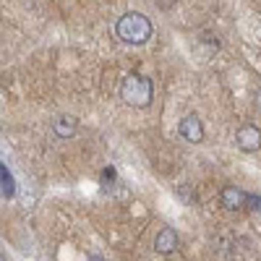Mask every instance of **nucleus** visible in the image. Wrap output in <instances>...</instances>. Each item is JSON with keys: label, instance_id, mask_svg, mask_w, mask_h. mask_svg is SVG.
<instances>
[{"label": "nucleus", "instance_id": "7ed1b4c3", "mask_svg": "<svg viewBox=\"0 0 261 261\" xmlns=\"http://www.w3.org/2000/svg\"><path fill=\"white\" fill-rule=\"evenodd\" d=\"M235 144H238V149L241 151H256L258 146H261V128H256V125H241L238 128V134H235Z\"/></svg>", "mask_w": 261, "mask_h": 261}, {"label": "nucleus", "instance_id": "9d476101", "mask_svg": "<svg viewBox=\"0 0 261 261\" xmlns=\"http://www.w3.org/2000/svg\"><path fill=\"white\" fill-rule=\"evenodd\" d=\"M256 105H258V110H261V89L256 92Z\"/></svg>", "mask_w": 261, "mask_h": 261}, {"label": "nucleus", "instance_id": "f257e3e1", "mask_svg": "<svg viewBox=\"0 0 261 261\" xmlns=\"http://www.w3.org/2000/svg\"><path fill=\"white\" fill-rule=\"evenodd\" d=\"M118 37L125 42V45H146V42L154 37V27L151 21L139 13V11H128L118 18V27H115Z\"/></svg>", "mask_w": 261, "mask_h": 261}, {"label": "nucleus", "instance_id": "39448f33", "mask_svg": "<svg viewBox=\"0 0 261 261\" xmlns=\"http://www.w3.org/2000/svg\"><path fill=\"white\" fill-rule=\"evenodd\" d=\"M178 248V235H175V230L172 227H162L160 232H157V238H154V251L157 253H172Z\"/></svg>", "mask_w": 261, "mask_h": 261}, {"label": "nucleus", "instance_id": "20e7f679", "mask_svg": "<svg viewBox=\"0 0 261 261\" xmlns=\"http://www.w3.org/2000/svg\"><path fill=\"white\" fill-rule=\"evenodd\" d=\"M178 130H180V136H183L186 141H191V144L204 141V125H201L199 115H186V118L180 120Z\"/></svg>", "mask_w": 261, "mask_h": 261}, {"label": "nucleus", "instance_id": "f03ea898", "mask_svg": "<svg viewBox=\"0 0 261 261\" xmlns=\"http://www.w3.org/2000/svg\"><path fill=\"white\" fill-rule=\"evenodd\" d=\"M120 99L130 107H149L154 99V86L141 73H128L120 81Z\"/></svg>", "mask_w": 261, "mask_h": 261}, {"label": "nucleus", "instance_id": "1a4fd4ad", "mask_svg": "<svg viewBox=\"0 0 261 261\" xmlns=\"http://www.w3.org/2000/svg\"><path fill=\"white\" fill-rule=\"evenodd\" d=\"M102 175H105V178H110V180H113V178H115V170H113V167H107V170L102 172Z\"/></svg>", "mask_w": 261, "mask_h": 261}, {"label": "nucleus", "instance_id": "0eeeda50", "mask_svg": "<svg viewBox=\"0 0 261 261\" xmlns=\"http://www.w3.org/2000/svg\"><path fill=\"white\" fill-rule=\"evenodd\" d=\"M79 128V120L73 115H60L58 120H53V134L58 139H71Z\"/></svg>", "mask_w": 261, "mask_h": 261}, {"label": "nucleus", "instance_id": "6e6552de", "mask_svg": "<svg viewBox=\"0 0 261 261\" xmlns=\"http://www.w3.org/2000/svg\"><path fill=\"white\" fill-rule=\"evenodd\" d=\"M0 180H3V196H6V199H11V196L16 193V186H13V175L8 172L6 165H0Z\"/></svg>", "mask_w": 261, "mask_h": 261}, {"label": "nucleus", "instance_id": "423d86ee", "mask_svg": "<svg viewBox=\"0 0 261 261\" xmlns=\"http://www.w3.org/2000/svg\"><path fill=\"white\" fill-rule=\"evenodd\" d=\"M220 201L225 209H241L246 201H248V196L241 191V188H235V186H227L222 188V196H220Z\"/></svg>", "mask_w": 261, "mask_h": 261}]
</instances>
